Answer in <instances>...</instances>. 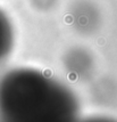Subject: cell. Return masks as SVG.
<instances>
[{"mask_svg": "<svg viewBox=\"0 0 117 122\" xmlns=\"http://www.w3.org/2000/svg\"><path fill=\"white\" fill-rule=\"evenodd\" d=\"M75 122H117V120L112 119V117H85V119H79Z\"/></svg>", "mask_w": 117, "mask_h": 122, "instance_id": "cell-3", "label": "cell"}, {"mask_svg": "<svg viewBox=\"0 0 117 122\" xmlns=\"http://www.w3.org/2000/svg\"><path fill=\"white\" fill-rule=\"evenodd\" d=\"M15 33L13 23L8 15L0 9V62L10 54L14 47Z\"/></svg>", "mask_w": 117, "mask_h": 122, "instance_id": "cell-2", "label": "cell"}, {"mask_svg": "<svg viewBox=\"0 0 117 122\" xmlns=\"http://www.w3.org/2000/svg\"><path fill=\"white\" fill-rule=\"evenodd\" d=\"M79 99L50 74L17 67L0 78V122H75Z\"/></svg>", "mask_w": 117, "mask_h": 122, "instance_id": "cell-1", "label": "cell"}]
</instances>
